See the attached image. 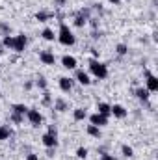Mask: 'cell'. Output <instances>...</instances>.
<instances>
[{"label":"cell","instance_id":"cell-21","mask_svg":"<svg viewBox=\"0 0 158 160\" xmlns=\"http://www.w3.org/2000/svg\"><path fill=\"white\" fill-rule=\"evenodd\" d=\"M86 24H87V17H86V15H82V13L78 11V13L75 15V26H78V28H84Z\"/></svg>","mask_w":158,"mask_h":160},{"label":"cell","instance_id":"cell-22","mask_svg":"<svg viewBox=\"0 0 158 160\" xmlns=\"http://www.w3.org/2000/svg\"><path fill=\"white\" fill-rule=\"evenodd\" d=\"M9 136H11V128L7 125H0V142L9 140Z\"/></svg>","mask_w":158,"mask_h":160},{"label":"cell","instance_id":"cell-28","mask_svg":"<svg viewBox=\"0 0 158 160\" xmlns=\"http://www.w3.org/2000/svg\"><path fill=\"white\" fill-rule=\"evenodd\" d=\"M41 102H43L45 106H50V104H52V95H50L47 89L43 91V101H41Z\"/></svg>","mask_w":158,"mask_h":160},{"label":"cell","instance_id":"cell-32","mask_svg":"<svg viewBox=\"0 0 158 160\" xmlns=\"http://www.w3.org/2000/svg\"><path fill=\"white\" fill-rule=\"evenodd\" d=\"M32 88H34V82H32V80H28V82H24V89H26V91H30Z\"/></svg>","mask_w":158,"mask_h":160},{"label":"cell","instance_id":"cell-25","mask_svg":"<svg viewBox=\"0 0 158 160\" xmlns=\"http://www.w3.org/2000/svg\"><path fill=\"white\" fill-rule=\"evenodd\" d=\"M116 52H117V56H126L128 54V47L125 43H117L116 45Z\"/></svg>","mask_w":158,"mask_h":160},{"label":"cell","instance_id":"cell-35","mask_svg":"<svg viewBox=\"0 0 158 160\" xmlns=\"http://www.w3.org/2000/svg\"><path fill=\"white\" fill-rule=\"evenodd\" d=\"M91 56H93L95 60H99V50H97V48H91Z\"/></svg>","mask_w":158,"mask_h":160},{"label":"cell","instance_id":"cell-20","mask_svg":"<svg viewBox=\"0 0 158 160\" xmlns=\"http://www.w3.org/2000/svg\"><path fill=\"white\" fill-rule=\"evenodd\" d=\"M86 118H87V112L84 108H75L73 110V119L75 121H84Z\"/></svg>","mask_w":158,"mask_h":160},{"label":"cell","instance_id":"cell-14","mask_svg":"<svg viewBox=\"0 0 158 160\" xmlns=\"http://www.w3.org/2000/svg\"><path fill=\"white\" fill-rule=\"evenodd\" d=\"M54 110H58V112H67V110H69V102H67L65 99L58 97V99L54 101Z\"/></svg>","mask_w":158,"mask_h":160},{"label":"cell","instance_id":"cell-24","mask_svg":"<svg viewBox=\"0 0 158 160\" xmlns=\"http://www.w3.org/2000/svg\"><path fill=\"white\" fill-rule=\"evenodd\" d=\"M121 153H123V157H126V158H132L134 157V149L130 147V145H121Z\"/></svg>","mask_w":158,"mask_h":160},{"label":"cell","instance_id":"cell-10","mask_svg":"<svg viewBox=\"0 0 158 160\" xmlns=\"http://www.w3.org/2000/svg\"><path fill=\"white\" fill-rule=\"evenodd\" d=\"M39 62L43 65H56V56L50 50H41L39 52Z\"/></svg>","mask_w":158,"mask_h":160},{"label":"cell","instance_id":"cell-3","mask_svg":"<svg viewBox=\"0 0 158 160\" xmlns=\"http://www.w3.org/2000/svg\"><path fill=\"white\" fill-rule=\"evenodd\" d=\"M26 119H28V123H30L32 127H36V128L43 125V116H41V112L37 110V108H28Z\"/></svg>","mask_w":158,"mask_h":160},{"label":"cell","instance_id":"cell-17","mask_svg":"<svg viewBox=\"0 0 158 160\" xmlns=\"http://www.w3.org/2000/svg\"><path fill=\"white\" fill-rule=\"evenodd\" d=\"M86 132H87V134H89L91 138H97V140H99V138L102 136V132H101V128H99V127H95V125H87V128H86Z\"/></svg>","mask_w":158,"mask_h":160},{"label":"cell","instance_id":"cell-33","mask_svg":"<svg viewBox=\"0 0 158 160\" xmlns=\"http://www.w3.org/2000/svg\"><path fill=\"white\" fill-rule=\"evenodd\" d=\"M65 2H67V0H54V6H56V8H63Z\"/></svg>","mask_w":158,"mask_h":160},{"label":"cell","instance_id":"cell-29","mask_svg":"<svg viewBox=\"0 0 158 160\" xmlns=\"http://www.w3.org/2000/svg\"><path fill=\"white\" fill-rule=\"evenodd\" d=\"M0 32H2L4 36H9V34H11V26L6 24V22H0Z\"/></svg>","mask_w":158,"mask_h":160},{"label":"cell","instance_id":"cell-27","mask_svg":"<svg viewBox=\"0 0 158 160\" xmlns=\"http://www.w3.org/2000/svg\"><path fill=\"white\" fill-rule=\"evenodd\" d=\"M9 121H11V123H15V125H21V123L24 121V116H21V114H15V112H11V114H9Z\"/></svg>","mask_w":158,"mask_h":160},{"label":"cell","instance_id":"cell-26","mask_svg":"<svg viewBox=\"0 0 158 160\" xmlns=\"http://www.w3.org/2000/svg\"><path fill=\"white\" fill-rule=\"evenodd\" d=\"M2 45H4V48L13 50V36H4L2 38Z\"/></svg>","mask_w":158,"mask_h":160},{"label":"cell","instance_id":"cell-1","mask_svg":"<svg viewBox=\"0 0 158 160\" xmlns=\"http://www.w3.org/2000/svg\"><path fill=\"white\" fill-rule=\"evenodd\" d=\"M56 39H58L60 45H63V47H73V45L77 43V36L73 34V30L69 28V24H67V22L60 21V28H58Z\"/></svg>","mask_w":158,"mask_h":160},{"label":"cell","instance_id":"cell-18","mask_svg":"<svg viewBox=\"0 0 158 160\" xmlns=\"http://www.w3.org/2000/svg\"><path fill=\"white\" fill-rule=\"evenodd\" d=\"M52 17H54V13H50V11H43V9L36 13V21H39V22H47V21L52 19Z\"/></svg>","mask_w":158,"mask_h":160},{"label":"cell","instance_id":"cell-30","mask_svg":"<svg viewBox=\"0 0 158 160\" xmlns=\"http://www.w3.org/2000/svg\"><path fill=\"white\" fill-rule=\"evenodd\" d=\"M77 157H78L80 160L87 158V149H86V147H78V149H77Z\"/></svg>","mask_w":158,"mask_h":160},{"label":"cell","instance_id":"cell-4","mask_svg":"<svg viewBox=\"0 0 158 160\" xmlns=\"http://www.w3.org/2000/svg\"><path fill=\"white\" fill-rule=\"evenodd\" d=\"M143 75H145V88L149 89V93H155L158 91V78L149 71V69H145L143 71Z\"/></svg>","mask_w":158,"mask_h":160},{"label":"cell","instance_id":"cell-2","mask_svg":"<svg viewBox=\"0 0 158 160\" xmlns=\"http://www.w3.org/2000/svg\"><path fill=\"white\" fill-rule=\"evenodd\" d=\"M87 65H89L91 77H95L97 80H104L106 77H108V67H106L102 62H99V60H95V58H89Z\"/></svg>","mask_w":158,"mask_h":160},{"label":"cell","instance_id":"cell-34","mask_svg":"<svg viewBox=\"0 0 158 160\" xmlns=\"http://www.w3.org/2000/svg\"><path fill=\"white\" fill-rule=\"evenodd\" d=\"M26 160H39V157H37L36 153H28V155H26Z\"/></svg>","mask_w":158,"mask_h":160},{"label":"cell","instance_id":"cell-13","mask_svg":"<svg viewBox=\"0 0 158 160\" xmlns=\"http://www.w3.org/2000/svg\"><path fill=\"white\" fill-rule=\"evenodd\" d=\"M134 95H136V99H138V101H141V102H147V101H149V97H151L149 89H147V88H143V86L136 88V89H134Z\"/></svg>","mask_w":158,"mask_h":160},{"label":"cell","instance_id":"cell-5","mask_svg":"<svg viewBox=\"0 0 158 160\" xmlns=\"http://www.w3.org/2000/svg\"><path fill=\"white\" fill-rule=\"evenodd\" d=\"M26 45H28V38H26L24 34H19V36H13V50H15L17 54H21V52H24V48H26Z\"/></svg>","mask_w":158,"mask_h":160},{"label":"cell","instance_id":"cell-23","mask_svg":"<svg viewBox=\"0 0 158 160\" xmlns=\"http://www.w3.org/2000/svg\"><path fill=\"white\" fill-rule=\"evenodd\" d=\"M34 86H37L41 91H45V89H47V86H48V82H47V78H45L43 75H39V77L36 78V82H34Z\"/></svg>","mask_w":158,"mask_h":160},{"label":"cell","instance_id":"cell-12","mask_svg":"<svg viewBox=\"0 0 158 160\" xmlns=\"http://www.w3.org/2000/svg\"><path fill=\"white\" fill-rule=\"evenodd\" d=\"M62 65L65 67V69H77V65H78V62H77V58L75 56H71V54H65V56H62Z\"/></svg>","mask_w":158,"mask_h":160},{"label":"cell","instance_id":"cell-8","mask_svg":"<svg viewBox=\"0 0 158 160\" xmlns=\"http://www.w3.org/2000/svg\"><path fill=\"white\" fill-rule=\"evenodd\" d=\"M75 80L78 82L80 86H89V84H91V77H89V73L84 71V69H75Z\"/></svg>","mask_w":158,"mask_h":160},{"label":"cell","instance_id":"cell-9","mask_svg":"<svg viewBox=\"0 0 158 160\" xmlns=\"http://www.w3.org/2000/svg\"><path fill=\"white\" fill-rule=\"evenodd\" d=\"M58 86L63 93H71L73 91V86H75V80L69 78V77H60L58 78Z\"/></svg>","mask_w":158,"mask_h":160},{"label":"cell","instance_id":"cell-6","mask_svg":"<svg viewBox=\"0 0 158 160\" xmlns=\"http://www.w3.org/2000/svg\"><path fill=\"white\" fill-rule=\"evenodd\" d=\"M41 143L45 145V147H58L60 145V142H58V134H52V132H45L43 136H41Z\"/></svg>","mask_w":158,"mask_h":160},{"label":"cell","instance_id":"cell-36","mask_svg":"<svg viewBox=\"0 0 158 160\" xmlns=\"http://www.w3.org/2000/svg\"><path fill=\"white\" fill-rule=\"evenodd\" d=\"M108 2H110V4H114V6H117V4L121 2V0H108Z\"/></svg>","mask_w":158,"mask_h":160},{"label":"cell","instance_id":"cell-31","mask_svg":"<svg viewBox=\"0 0 158 160\" xmlns=\"http://www.w3.org/2000/svg\"><path fill=\"white\" fill-rule=\"evenodd\" d=\"M101 160H117L114 155H110V153H102V157H101Z\"/></svg>","mask_w":158,"mask_h":160},{"label":"cell","instance_id":"cell-11","mask_svg":"<svg viewBox=\"0 0 158 160\" xmlns=\"http://www.w3.org/2000/svg\"><path fill=\"white\" fill-rule=\"evenodd\" d=\"M110 110H112V116L117 118V119H125V118L128 116V110H126L123 104H112Z\"/></svg>","mask_w":158,"mask_h":160},{"label":"cell","instance_id":"cell-7","mask_svg":"<svg viewBox=\"0 0 158 160\" xmlns=\"http://www.w3.org/2000/svg\"><path fill=\"white\" fill-rule=\"evenodd\" d=\"M108 121L110 118H106V116H102V114H99V112H95V114H91L89 116V125H95V127H106L108 125Z\"/></svg>","mask_w":158,"mask_h":160},{"label":"cell","instance_id":"cell-16","mask_svg":"<svg viewBox=\"0 0 158 160\" xmlns=\"http://www.w3.org/2000/svg\"><path fill=\"white\" fill-rule=\"evenodd\" d=\"M11 112H15V114H21V116H24V118H26L28 106H26V104H22V102H15V104H11Z\"/></svg>","mask_w":158,"mask_h":160},{"label":"cell","instance_id":"cell-19","mask_svg":"<svg viewBox=\"0 0 158 160\" xmlns=\"http://www.w3.org/2000/svg\"><path fill=\"white\" fill-rule=\"evenodd\" d=\"M41 38H43L45 41H54V39H56V34H54V30H52V28H48V26H47V28H43Z\"/></svg>","mask_w":158,"mask_h":160},{"label":"cell","instance_id":"cell-15","mask_svg":"<svg viewBox=\"0 0 158 160\" xmlns=\"http://www.w3.org/2000/svg\"><path fill=\"white\" fill-rule=\"evenodd\" d=\"M110 106H112V104H108V102H99V104H97V112L102 114V116H106V118H110V116H112Z\"/></svg>","mask_w":158,"mask_h":160},{"label":"cell","instance_id":"cell-37","mask_svg":"<svg viewBox=\"0 0 158 160\" xmlns=\"http://www.w3.org/2000/svg\"><path fill=\"white\" fill-rule=\"evenodd\" d=\"M2 48H4V45H2V43H0V54H2V52H4V50H2Z\"/></svg>","mask_w":158,"mask_h":160}]
</instances>
